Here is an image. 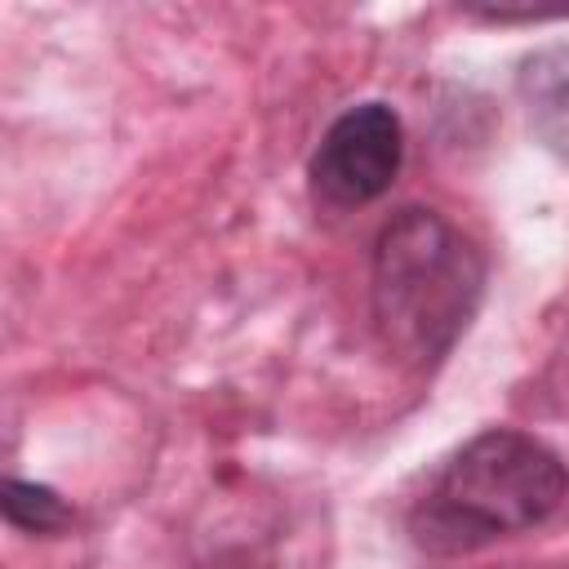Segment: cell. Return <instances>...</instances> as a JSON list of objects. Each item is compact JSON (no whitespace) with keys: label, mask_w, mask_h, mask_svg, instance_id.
I'll list each match as a JSON object with an SVG mask.
<instances>
[{"label":"cell","mask_w":569,"mask_h":569,"mask_svg":"<svg viewBox=\"0 0 569 569\" xmlns=\"http://www.w3.org/2000/svg\"><path fill=\"white\" fill-rule=\"evenodd\" d=\"M369 293L382 342L409 365H436L480 307L485 258L436 209H400L378 231Z\"/></svg>","instance_id":"6da1fadb"},{"label":"cell","mask_w":569,"mask_h":569,"mask_svg":"<svg viewBox=\"0 0 569 569\" xmlns=\"http://www.w3.org/2000/svg\"><path fill=\"white\" fill-rule=\"evenodd\" d=\"M569 493L565 462L525 431H480L422 489L409 533L431 556L476 551L493 538L533 529Z\"/></svg>","instance_id":"7a4b0ae2"},{"label":"cell","mask_w":569,"mask_h":569,"mask_svg":"<svg viewBox=\"0 0 569 569\" xmlns=\"http://www.w3.org/2000/svg\"><path fill=\"white\" fill-rule=\"evenodd\" d=\"M400 160H405L400 116L387 102H360L325 129L311 156V187L325 204L351 209L382 196L396 182Z\"/></svg>","instance_id":"3957f363"},{"label":"cell","mask_w":569,"mask_h":569,"mask_svg":"<svg viewBox=\"0 0 569 569\" xmlns=\"http://www.w3.org/2000/svg\"><path fill=\"white\" fill-rule=\"evenodd\" d=\"M520 93L542 147L569 160V49H547L529 58L520 71Z\"/></svg>","instance_id":"277c9868"},{"label":"cell","mask_w":569,"mask_h":569,"mask_svg":"<svg viewBox=\"0 0 569 569\" xmlns=\"http://www.w3.org/2000/svg\"><path fill=\"white\" fill-rule=\"evenodd\" d=\"M4 516L18 525V529H31V533H49V529H62L67 525V507L53 489L44 485H27V480H9L4 485Z\"/></svg>","instance_id":"5b68a950"}]
</instances>
